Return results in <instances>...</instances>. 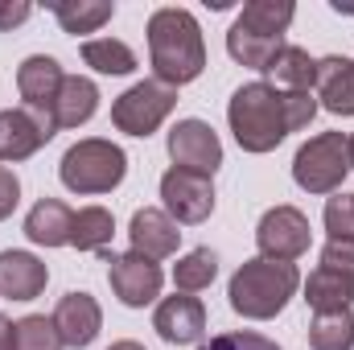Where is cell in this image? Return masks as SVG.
<instances>
[{
  "mask_svg": "<svg viewBox=\"0 0 354 350\" xmlns=\"http://www.w3.org/2000/svg\"><path fill=\"white\" fill-rule=\"evenodd\" d=\"M313 116H317L313 95L276 91L272 83H248L227 103V124L243 153H272L288 132H301Z\"/></svg>",
  "mask_w": 354,
  "mask_h": 350,
  "instance_id": "1",
  "label": "cell"
},
{
  "mask_svg": "<svg viewBox=\"0 0 354 350\" xmlns=\"http://www.w3.org/2000/svg\"><path fill=\"white\" fill-rule=\"evenodd\" d=\"M149 62L157 83L185 87L206 71V42L189 8H157L149 17Z\"/></svg>",
  "mask_w": 354,
  "mask_h": 350,
  "instance_id": "2",
  "label": "cell"
},
{
  "mask_svg": "<svg viewBox=\"0 0 354 350\" xmlns=\"http://www.w3.org/2000/svg\"><path fill=\"white\" fill-rule=\"evenodd\" d=\"M301 288V272L297 264L284 260H243L239 272L231 276L227 284V297H231V309L248 322H272L276 313H284L288 297Z\"/></svg>",
  "mask_w": 354,
  "mask_h": 350,
  "instance_id": "3",
  "label": "cell"
},
{
  "mask_svg": "<svg viewBox=\"0 0 354 350\" xmlns=\"http://www.w3.org/2000/svg\"><path fill=\"white\" fill-rule=\"evenodd\" d=\"M128 174V153L103 136H87L79 145L66 149L62 165H58V177L71 194H111Z\"/></svg>",
  "mask_w": 354,
  "mask_h": 350,
  "instance_id": "4",
  "label": "cell"
},
{
  "mask_svg": "<svg viewBox=\"0 0 354 350\" xmlns=\"http://www.w3.org/2000/svg\"><path fill=\"white\" fill-rule=\"evenodd\" d=\"M346 174H351V153L342 132H322L305 140L292 157V181L305 194H338Z\"/></svg>",
  "mask_w": 354,
  "mask_h": 350,
  "instance_id": "5",
  "label": "cell"
},
{
  "mask_svg": "<svg viewBox=\"0 0 354 350\" xmlns=\"http://www.w3.org/2000/svg\"><path fill=\"white\" fill-rule=\"evenodd\" d=\"M177 107V87H165L157 79H145L136 87H128L111 103V124L128 136H153Z\"/></svg>",
  "mask_w": 354,
  "mask_h": 350,
  "instance_id": "6",
  "label": "cell"
},
{
  "mask_svg": "<svg viewBox=\"0 0 354 350\" xmlns=\"http://www.w3.org/2000/svg\"><path fill=\"white\" fill-rule=\"evenodd\" d=\"M107 260V280H111V293L120 297V305L128 309H145L161 297V284H165V272L157 260H145L136 252H124V256H111V252H99Z\"/></svg>",
  "mask_w": 354,
  "mask_h": 350,
  "instance_id": "7",
  "label": "cell"
},
{
  "mask_svg": "<svg viewBox=\"0 0 354 350\" xmlns=\"http://www.w3.org/2000/svg\"><path fill=\"white\" fill-rule=\"evenodd\" d=\"M309 239H313L309 219L297 206H272L256 227V248H260L264 260H284V264L301 260L309 252Z\"/></svg>",
  "mask_w": 354,
  "mask_h": 350,
  "instance_id": "8",
  "label": "cell"
},
{
  "mask_svg": "<svg viewBox=\"0 0 354 350\" xmlns=\"http://www.w3.org/2000/svg\"><path fill=\"white\" fill-rule=\"evenodd\" d=\"M58 132L54 111H37V107H8L0 111V161H25L33 157L41 145H50Z\"/></svg>",
  "mask_w": 354,
  "mask_h": 350,
  "instance_id": "9",
  "label": "cell"
},
{
  "mask_svg": "<svg viewBox=\"0 0 354 350\" xmlns=\"http://www.w3.org/2000/svg\"><path fill=\"white\" fill-rule=\"evenodd\" d=\"M169 157L174 169L214 177V169L223 165V140L206 120H177L169 132Z\"/></svg>",
  "mask_w": 354,
  "mask_h": 350,
  "instance_id": "10",
  "label": "cell"
},
{
  "mask_svg": "<svg viewBox=\"0 0 354 350\" xmlns=\"http://www.w3.org/2000/svg\"><path fill=\"white\" fill-rule=\"evenodd\" d=\"M161 202H165V214L174 223L194 227V223H206L214 214V185H210V177H202V174L169 169L161 177Z\"/></svg>",
  "mask_w": 354,
  "mask_h": 350,
  "instance_id": "11",
  "label": "cell"
},
{
  "mask_svg": "<svg viewBox=\"0 0 354 350\" xmlns=\"http://www.w3.org/2000/svg\"><path fill=\"white\" fill-rule=\"evenodd\" d=\"M153 330L169 342V347H194L206 334V305L189 293H174L157 305L153 313Z\"/></svg>",
  "mask_w": 354,
  "mask_h": 350,
  "instance_id": "12",
  "label": "cell"
},
{
  "mask_svg": "<svg viewBox=\"0 0 354 350\" xmlns=\"http://www.w3.org/2000/svg\"><path fill=\"white\" fill-rule=\"evenodd\" d=\"M54 326H58V334H62V347L87 350L91 342L99 338V330H103V309H99V301H95L91 293L75 288V293H66V297L58 301Z\"/></svg>",
  "mask_w": 354,
  "mask_h": 350,
  "instance_id": "13",
  "label": "cell"
},
{
  "mask_svg": "<svg viewBox=\"0 0 354 350\" xmlns=\"http://www.w3.org/2000/svg\"><path fill=\"white\" fill-rule=\"evenodd\" d=\"M128 239H132V252L145 256V260H169L181 243V231L177 223L161 210V206H140L128 223Z\"/></svg>",
  "mask_w": 354,
  "mask_h": 350,
  "instance_id": "14",
  "label": "cell"
},
{
  "mask_svg": "<svg viewBox=\"0 0 354 350\" xmlns=\"http://www.w3.org/2000/svg\"><path fill=\"white\" fill-rule=\"evenodd\" d=\"M62 83H66V75H62L58 58H50V54H33V58H25L17 66V91H21L25 107L50 111L54 99H58V91H62Z\"/></svg>",
  "mask_w": 354,
  "mask_h": 350,
  "instance_id": "15",
  "label": "cell"
},
{
  "mask_svg": "<svg viewBox=\"0 0 354 350\" xmlns=\"http://www.w3.org/2000/svg\"><path fill=\"white\" fill-rule=\"evenodd\" d=\"M71 231H75V210L62 198H41L25 214V235L37 248H66L71 243Z\"/></svg>",
  "mask_w": 354,
  "mask_h": 350,
  "instance_id": "16",
  "label": "cell"
},
{
  "mask_svg": "<svg viewBox=\"0 0 354 350\" xmlns=\"http://www.w3.org/2000/svg\"><path fill=\"white\" fill-rule=\"evenodd\" d=\"M50 280V268L29 256V252H0V297H12V301H33L41 297Z\"/></svg>",
  "mask_w": 354,
  "mask_h": 350,
  "instance_id": "17",
  "label": "cell"
},
{
  "mask_svg": "<svg viewBox=\"0 0 354 350\" xmlns=\"http://www.w3.org/2000/svg\"><path fill=\"white\" fill-rule=\"evenodd\" d=\"M317 99L334 116H354V62L342 54L317 58Z\"/></svg>",
  "mask_w": 354,
  "mask_h": 350,
  "instance_id": "18",
  "label": "cell"
},
{
  "mask_svg": "<svg viewBox=\"0 0 354 350\" xmlns=\"http://www.w3.org/2000/svg\"><path fill=\"white\" fill-rule=\"evenodd\" d=\"M305 301L313 313H334V309H351L354 305V276L334 272V268H313L305 280Z\"/></svg>",
  "mask_w": 354,
  "mask_h": 350,
  "instance_id": "19",
  "label": "cell"
},
{
  "mask_svg": "<svg viewBox=\"0 0 354 350\" xmlns=\"http://www.w3.org/2000/svg\"><path fill=\"white\" fill-rule=\"evenodd\" d=\"M276 91H292V95H309V87L317 83V58H309L301 46H284L264 71Z\"/></svg>",
  "mask_w": 354,
  "mask_h": 350,
  "instance_id": "20",
  "label": "cell"
},
{
  "mask_svg": "<svg viewBox=\"0 0 354 350\" xmlns=\"http://www.w3.org/2000/svg\"><path fill=\"white\" fill-rule=\"evenodd\" d=\"M95 107H99V87L91 79H83V75H66V83H62L50 111H54L58 128H79V124H87L95 116Z\"/></svg>",
  "mask_w": 354,
  "mask_h": 350,
  "instance_id": "21",
  "label": "cell"
},
{
  "mask_svg": "<svg viewBox=\"0 0 354 350\" xmlns=\"http://www.w3.org/2000/svg\"><path fill=\"white\" fill-rule=\"evenodd\" d=\"M297 17V4L292 0H248L235 17L239 29L248 33H260V37H284L288 25Z\"/></svg>",
  "mask_w": 354,
  "mask_h": 350,
  "instance_id": "22",
  "label": "cell"
},
{
  "mask_svg": "<svg viewBox=\"0 0 354 350\" xmlns=\"http://www.w3.org/2000/svg\"><path fill=\"white\" fill-rule=\"evenodd\" d=\"M50 12L58 17L62 33H95L99 25L111 21L115 4L111 0H54Z\"/></svg>",
  "mask_w": 354,
  "mask_h": 350,
  "instance_id": "23",
  "label": "cell"
},
{
  "mask_svg": "<svg viewBox=\"0 0 354 350\" xmlns=\"http://www.w3.org/2000/svg\"><path fill=\"white\" fill-rule=\"evenodd\" d=\"M284 50V37H260V33H248L239 25L227 29V54L239 62V66H252V71H268V62Z\"/></svg>",
  "mask_w": 354,
  "mask_h": 350,
  "instance_id": "24",
  "label": "cell"
},
{
  "mask_svg": "<svg viewBox=\"0 0 354 350\" xmlns=\"http://www.w3.org/2000/svg\"><path fill=\"white\" fill-rule=\"evenodd\" d=\"M111 235H115V219H111V210H103V206H83V210L75 214L71 248H79V252H107Z\"/></svg>",
  "mask_w": 354,
  "mask_h": 350,
  "instance_id": "25",
  "label": "cell"
},
{
  "mask_svg": "<svg viewBox=\"0 0 354 350\" xmlns=\"http://www.w3.org/2000/svg\"><path fill=\"white\" fill-rule=\"evenodd\" d=\"M83 62H87L91 71H99V75H132L136 71V54H132V46H124V42H115V37H91L83 42Z\"/></svg>",
  "mask_w": 354,
  "mask_h": 350,
  "instance_id": "26",
  "label": "cell"
},
{
  "mask_svg": "<svg viewBox=\"0 0 354 350\" xmlns=\"http://www.w3.org/2000/svg\"><path fill=\"white\" fill-rule=\"evenodd\" d=\"M309 347H313V350H354V313H351V309L313 313Z\"/></svg>",
  "mask_w": 354,
  "mask_h": 350,
  "instance_id": "27",
  "label": "cell"
},
{
  "mask_svg": "<svg viewBox=\"0 0 354 350\" xmlns=\"http://www.w3.org/2000/svg\"><path fill=\"white\" fill-rule=\"evenodd\" d=\"M214 276H218V256L210 248H194L174 264V284L181 293H202L214 284Z\"/></svg>",
  "mask_w": 354,
  "mask_h": 350,
  "instance_id": "28",
  "label": "cell"
},
{
  "mask_svg": "<svg viewBox=\"0 0 354 350\" xmlns=\"http://www.w3.org/2000/svg\"><path fill=\"white\" fill-rule=\"evenodd\" d=\"M17 350H62V334L54 326V317L29 313L17 322Z\"/></svg>",
  "mask_w": 354,
  "mask_h": 350,
  "instance_id": "29",
  "label": "cell"
},
{
  "mask_svg": "<svg viewBox=\"0 0 354 350\" xmlns=\"http://www.w3.org/2000/svg\"><path fill=\"white\" fill-rule=\"evenodd\" d=\"M326 231L330 239H354V194L338 190L326 202Z\"/></svg>",
  "mask_w": 354,
  "mask_h": 350,
  "instance_id": "30",
  "label": "cell"
},
{
  "mask_svg": "<svg viewBox=\"0 0 354 350\" xmlns=\"http://www.w3.org/2000/svg\"><path fill=\"white\" fill-rule=\"evenodd\" d=\"M198 350H280V347L264 334H256V330H231V334H214Z\"/></svg>",
  "mask_w": 354,
  "mask_h": 350,
  "instance_id": "31",
  "label": "cell"
},
{
  "mask_svg": "<svg viewBox=\"0 0 354 350\" xmlns=\"http://www.w3.org/2000/svg\"><path fill=\"white\" fill-rule=\"evenodd\" d=\"M322 268H334V272L354 276V239H326V248H322Z\"/></svg>",
  "mask_w": 354,
  "mask_h": 350,
  "instance_id": "32",
  "label": "cell"
},
{
  "mask_svg": "<svg viewBox=\"0 0 354 350\" xmlns=\"http://www.w3.org/2000/svg\"><path fill=\"white\" fill-rule=\"evenodd\" d=\"M17 202H21V181L8 165H0V223L17 210Z\"/></svg>",
  "mask_w": 354,
  "mask_h": 350,
  "instance_id": "33",
  "label": "cell"
},
{
  "mask_svg": "<svg viewBox=\"0 0 354 350\" xmlns=\"http://www.w3.org/2000/svg\"><path fill=\"white\" fill-rule=\"evenodd\" d=\"M29 17H33V4L29 0H0V33L25 25Z\"/></svg>",
  "mask_w": 354,
  "mask_h": 350,
  "instance_id": "34",
  "label": "cell"
},
{
  "mask_svg": "<svg viewBox=\"0 0 354 350\" xmlns=\"http://www.w3.org/2000/svg\"><path fill=\"white\" fill-rule=\"evenodd\" d=\"M0 350H17V322L0 313Z\"/></svg>",
  "mask_w": 354,
  "mask_h": 350,
  "instance_id": "35",
  "label": "cell"
},
{
  "mask_svg": "<svg viewBox=\"0 0 354 350\" xmlns=\"http://www.w3.org/2000/svg\"><path fill=\"white\" fill-rule=\"evenodd\" d=\"M107 350H145L140 342H115V347H107Z\"/></svg>",
  "mask_w": 354,
  "mask_h": 350,
  "instance_id": "36",
  "label": "cell"
},
{
  "mask_svg": "<svg viewBox=\"0 0 354 350\" xmlns=\"http://www.w3.org/2000/svg\"><path fill=\"white\" fill-rule=\"evenodd\" d=\"M346 153H351V169H354V136H346Z\"/></svg>",
  "mask_w": 354,
  "mask_h": 350,
  "instance_id": "37",
  "label": "cell"
}]
</instances>
